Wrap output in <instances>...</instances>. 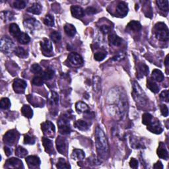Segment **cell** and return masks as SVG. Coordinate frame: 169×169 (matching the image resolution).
I'll use <instances>...</instances> for the list:
<instances>
[{
    "instance_id": "1",
    "label": "cell",
    "mask_w": 169,
    "mask_h": 169,
    "mask_svg": "<svg viewBox=\"0 0 169 169\" xmlns=\"http://www.w3.org/2000/svg\"><path fill=\"white\" fill-rule=\"evenodd\" d=\"M95 144L97 150L100 157H104L109 153V143L104 133L99 126L96 128L94 132Z\"/></svg>"
},
{
    "instance_id": "2",
    "label": "cell",
    "mask_w": 169,
    "mask_h": 169,
    "mask_svg": "<svg viewBox=\"0 0 169 169\" xmlns=\"http://www.w3.org/2000/svg\"><path fill=\"white\" fill-rule=\"evenodd\" d=\"M132 95L133 99L136 101V103L140 106H145L147 104L148 99L146 97L144 91L139 85V84L134 81L133 83V91Z\"/></svg>"
},
{
    "instance_id": "3",
    "label": "cell",
    "mask_w": 169,
    "mask_h": 169,
    "mask_svg": "<svg viewBox=\"0 0 169 169\" xmlns=\"http://www.w3.org/2000/svg\"><path fill=\"white\" fill-rule=\"evenodd\" d=\"M155 33L157 39L161 41H168L169 38L168 29L165 23L159 22L155 25Z\"/></svg>"
},
{
    "instance_id": "4",
    "label": "cell",
    "mask_w": 169,
    "mask_h": 169,
    "mask_svg": "<svg viewBox=\"0 0 169 169\" xmlns=\"http://www.w3.org/2000/svg\"><path fill=\"white\" fill-rule=\"evenodd\" d=\"M0 48L4 54H9L14 49V43L8 36H3L1 39Z\"/></svg>"
},
{
    "instance_id": "5",
    "label": "cell",
    "mask_w": 169,
    "mask_h": 169,
    "mask_svg": "<svg viewBox=\"0 0 169 169\" xmlns=\"http://www.w3.org/2000/svg\"><path fill=\"white\" fill-rule=\"evenodd\" d=\"M19 138V132L15 130V129H11V130L8 131L3 136V142L6 143L8 145H13L17 141Z\"/></svg>"
},
{
    "instance_id": "6",
    "label": "cell",
    "mask_w": 169,
    "mask_h": 169,
    "mask_svg": "<svg viewBox=\"0 0 169 169\" xmlns=\"http://www.w3.org/2000/svg\"><path fill=\"white\" fill-rule=\"evenodd\" d=\"M147 128L149 131L152 133L156 134H160L162 132V128L161 126L159 120L155 118H152V119L148 122L147 125Z\"/></svg>"
},
{
    "instance_id": "7",
    "label": "cell",
    "mask_w": 169,
    "mask_h": 169,
    "mask_svg": "<svg viewBox=\"0 0 169 169\" xmlns=\"http://www.w3.org/2000/svg\"><path fill=\"white\" fill-rule=\"evenodd\" d=\"M58 126L61 133L65 135L69 134L71 132V128L68 119L65 116L60 118V119L58 121Z\"/></svg>"
},
{
    "instance_id": "8",
    "label": "cell",
    "mask_w": 169,
    "mask_h": 169,
    "mask_svg": "<svg viewBox=\"0 0 169 169\" xmlns=\"http://www.w3.org/2000/svg\"><path fill=\"white\" fill-rule=\"evenodd\" d=\"M41 129L45 136L53 137L55 133L56 128L54 125L50 121H46L41 124Z\"/></svg>"
},
{
    "instance_id": "9",
    "label": "cell",
    "mask_w": 169,
    "mask_h": 169,
    "mask_svg": "<svg viewBox=\"0 0 169 169\" xmlns=\"http://www.w3.org/2000/svg\"><path fill=\"white\" fill-rule=\"evenodd\" d=\"M56 148H57V150L58 151L59 153L62 155H65L67 150V143L66 139L63 137L59 136L56 139Z\"/></svg>"
},
{
    "instance_id": "10",
    "label": "cell",
    "mask_w": 169,
    "mask_h": 169,
    "mask_svg": "<svg viewBox=\"0 0 169 169\" xmlns=\"http://www.w3.org/2000/svg\"><path fill=\"white\" fill-rule=\"evenodd\" d=\"M27 83L25 81L20 80V79H16L14 80L13 87L15 93H23L27 87Z\"/></svg>"
},
{
    "instance_id": "11",
    "label": "cell",
    "mask_w": 169,
    "mask_h": 169,
    "mask_svg": "<svg viewBox=\"0 0 169 169\" xmlns=\"http://www.w3.org/2000/svg\"><path fill=\"white\" fill-rule=\"evenodd\" d=\"M5 168H23L22 161L19 159L17 158H11L9 159L5 162Z\"/></svg>"
},
{
    "instance_id": "12",
    "label": "cell",
    "mask_w": 169,
    "mask_h": 169,
    "mask_svg": "<svg viewBox=\"0 0 169 169\" xmlns=\"http://www.w3.org/2000/svg\"><path fill=\"white\" fill-rule=\"evenodd\" d=\"M24 25L26 29L32 31L34 30L38 29L41 27V24L37 20L34 18L27 19L24 21Z\"/></svg>"
},
{
    "instance_id": "13",
    "label": "cell",
    "mask_w": 169,
    "mask_h": 169,
    "mask_svg": "<svg viewBox=\"0 0 169 169\" xmlns=\"http://www.w3.org/2000/svg\"><path fill=\"white\" fill-rule=\"evenodd\" d=\"M26 162L30 168H39L41 165V160L37 156L31 155L27 157L26 158Z\"/></svg>"
},
{
    "instance_id": "14",
    "label": "cell",
    "mask_w": 169,
    "mask_h": 169,
    "mask_svg": "<svg viewBox=\"0 0 169 169\" xmlns=\"http://www.w3.org/2000/svg\"><path fill=\"white\" fill-rule=\"evenodd\" d=\"M68 60L71 64L74 65H81L83 62V58L80 54L76 52H72L68 56Z\"/></svg>"
},
{
    "instance_id": "15",
    "label": "cell",
    "mask_w": 169,
    "mask_h": 169,
    "mask_svg": "<svg viewBox=\"0 0 169 169\" xmlns=\"http://www.w3.org/2000/svg\"><path fill=\"white\" fill-rule=\"evenodd\" d=\"M116 13L120 17H125L128 13V5L125 2H120L116 6Z\"/></svg>"
},
{
    "instance_id": "16",
    "label": "cell",
    "mask_w": 169,
    "mask_h": 169,
    "mask_svg": "<svg viewBox=\"0 0 169 169\" xmlns=\"http://www.w3.org/2000/svg\"><path fill=\"white\" fill-rule=\"evenodd\" d=\"M42 144L46 153L49 154H52L54 153L53 143L51 140L47 138H42Z\"/></svg>"
},
{
    "instance_id": "17",
    "label": "cell",
    "mask_w": 169,
    "mask_h": 169,
    "mask_svg": "<svg viewBox=\"0 0 169 169\" xmlns=\"http://www.w3.org/2000/svg\"><path fill=\"white\" fill-rule=\"evenodd\" d=\"M157 155L159 156V158L167 160L168 158V153L167 149L165 147V145L163 143L161 142L159 146L157 149Z\"/></svg>"
},
{
    "instance_id": "18",
    "label": "cell",
    "mask_w": 169,
    "mask_h": 169,
    "mask_svg": "<svg viewBox=\"0 0 169 169\" xmlns=\"http://www.w3.org/2000/svg\"><path fill=\"white\" fill-rule=\"evenodd\" d=\"M71 12L72 15L75 18H81L84 16V11L80 6H77V5H75V6H72L71 7Z\"/></svg>"
},
{
    "instance_id": "19",
    "label": "cell",
    "mask_w": 169,
    "mask_h": 169,
    "mask_svg": "<svg viewBox=\"0 0 169 169\" xmlns=\"http://www.w3.org/2000/svg\"><path fill=\"white\" fill-rule=\"evenodd\" d=\"M41 46L44 52L46 53H50L52 52V43L47 38H44L41 42Z\"/></svg>"
},
{
    "instance_id": "20",
    "label": "cell",
    "mask_w": 169,
    "mask_h": 169,
    "mask_svg": "<svg viewBox=\"0 0 169 169\" xmlns=\"http://www.w3.org/2000/svg\"><path fill=\"white\" fill-rule=\"evenodd\" d=\"M147 87L149 90H151V91L154 93H157L159 91V87L158 86V84L156 83L155 80H153L152 78L147 79Z\"/></svg>"
},
{
    "instance_id": "21",
    "label": "cell",
    "mask_w": 169,
    "mask_h": 169,
    "mask_svg": "<svg viewBox=\"0 0 169 169\" xmlns=\"http://www.w3.org/2000/svg\"><path fill=\"white\" fill-rule=\"evenodd\" d=\"M109 41L110 44L114 46H119L122 44V38L117 36L116 34H110L109 36Z\"/></svg>"
},
{
    "instance_id": "22",
    "label": "cell",
    "mask_w": 169,
    "mask_h": 169,
    "mask_svg": "<svg viewBox=\"0 0 169 169\" xmlns=\"http://www.w3.org/2000/svg\"><path fill=\"white\" fill-rule=\"evenodd\" d=\"M71 157H72V158L75 160L82 161L84 159V153L81 149H75L74 151H73V153L71 155Z\"/></svg>"
},
{
    "instance_id": "23",
    "label": "cell",
    "mask_w": 169,
    "mask_h": 169,
    "mask_svg": "<svg viewBox=\"0 0 169 169\" xmlns=\"http://www.w3.org/2000/svg\"><path fill=\"white\" fill-rule=\"evenodd\" d=\"M152 79L157 82H161L164 80L165 77L161 70L155 69L152 72Z\"/></svg>"
},
{
    "instance_id": "24",
    "label": "cell",
    "mask_w": 169,
    "mask_h": 169,
    "mask_svg": "<svg viewBox=\"0 0 169 169\" xmlns=\"http://www.w3.org/2000/svg\"><path fill=\"white\" fill-rule=\"evenodd\" d=\"M127 28L130 31H135V32H138L141 29H142V25H141L140 22L138 21H132L131 22H129L128 23Z\"/></svg>"
},
{
    "instance_id": "25",
    "label": "cell",
    "mask_w": 169,
    "mask_h": 169,
    "mask_svg": "<svg viewBox=\"0 0 169 169\" xmlns=\"http://www.w3.org/2000/svg\"><path fill=\"white\" fill-rule=\"evenodd\" d=\"M138 75H142L141 77L143 76L147 75L149 74V67L143 63H140L138 65Z\"/></svg>"
},
{
    "instance_id": "26",
    "label": "cell",
    "mask_w": 169,
    "mask_h": 169,
    "mask_svg": "<svg viewBox=\"0 0 169 169\" xmlns=\"http://www.w3.org/2000/svg\"><path fill=\"white\" fill-rule=\"evenodd\" d=\"M64 31H65V32L66 33V35L70 37L74 36L75 35L76 32H77L75 27L73 25L69 24V23H67L65 25Z\"/></svg>"
},
{
    "instance_id": "27",
    "label": "cell",
    "mask_w": 169,
    "mask_h": 169,
    "mask_svg": "<svg viewBox=\"0 0 169 169\" xmlns=\"http://www.w3.org/2000/svg\"><path fill=\"white\" fill-rule=\"evenodd\" d=\"M27 11L29 13L35 14V15H39L42 12V6L41 4L38 3H34L31 7L27 9Z\"/></svg>"
},
{
    "instance_id": "28",
    "label": "cell",
    "mask_w": 169,
    "mask_h": 169,
    "mask_svg": "<svg viewBox=\"0 0 169 169\" xmlns=\"http://www.w3.org/2000/svg\"><path fill=\"white\" fill-rule=\"evenodd\" d=\"M21 113L27 118H32L33 116V111L29 105H24L22 107Z\"/></svg>"
},
{
    "instance_id": "29",
    "label": "cell",
    "mask_w": 169,
    "mask_h": 169,
    "mask_svg": "<svg viewBox=\"0 0 169 169\" xmlns=\"http://www.w3.org/2000/svg\"><path fill=\"white\" fill-rule=\"evenodd\" d=\"M9 32L13 36L17 38L21 32L17 25L15 23H12L9 26Z\"/></svg>"
},
{
    "instance_id": "30",
    "label": "cell",
    "mask_w": 169,
    "mask_h": 169,
    "mask_svg": "<svg viewBox=\"0 0 169 169\" xmlns=\"http://www.w3.org/2000/svg\"><path fill=\"white\" fill-rule=\"evenodd\" d=\"M74 126L76 128L81 131H86L89 129L88 123L82 120H79L74 123Z\"/></svg>"
},
{
    "instance_id": "31",
    "label": "cell",
    "mask_w": 169,
    "mask_h": 169,
    "mask_svg": "<svg viewBox=\"0 0 169 169\" xmlns=\"http://www.w3.org/2000/svg\"><path fill=\"white\" fill-rule=\"evenodd\" d=\"M18 42L21 44H27L29 43L31 41V38L25 32H21L20 35L17 38Z\"/></svg>"
},
{
    "instance_id": "32",
    "label": "cell",
    "mask_w": 169,
    "mask_h": 169,
    "mask_svg": "<svg viewBox=\"0 0 169 169\" xmlns=\"http://www.w3.org/2000/svg\"><path fill=\"white\" fill-rule=\"evenodd\" d=\"M75 109L79 113L86 112L89 111V106L85 103L83 102H77L75 104Z\"/></svg>"
},
{
    "instance_id": "33",
    "label": "cell",
    "mask_w": 169,
    "mask_h": 169,
    "mask_svg": "<svg viewBox=\"0 0 169 169\" xmlns=\"http://www.w3.org/2000/svg\"><path fill=\"white\" fill-rule=\"evenodd\" d=\"M101 81L100 78L99 76H94L93 80V89L94 91L96 93H99L101 87Z\"/></svg>"
},
{
    "instance_id": "34",
    "label": "cell",
    "mask_w": 169,
    "mask_h": 169,
    "mask_svg": "<svg viewBox=\"0 0 169 169\" xmlns=\"http://www.w3.org/2000/svg\"><path fill=\"white\" fill-rule=\"evenodd\" d=\"M42 75L45 81L50 80H52L53 77L54 76V71L51 68H47L42 73Z\"/></svg>"
},
{
    "instance_id": "35",
    "label": "cell",
    "mask_w": 169,
    "mask_h": 169,
    "mask_svg": "<svg viewBox=\"0 0 169 169\" xmlns=\"http://www.w3.org/2000/svg\"><path fill=\"white\" fill-rule=\"evenodd\" d=\"M157 4L158 5L159 8L163 11L168 12V1L167 0H157Z\"/></svg>"
},
{
    "instance_id": "36",
    "label": "cell",
    "mask_w": 169,
    "mask_h": 169,
    "mask_svg": "<svg viewBox=\"0 0 169 169\" xmlns=\"http://www.w3.org/2000/svg\"><path fill=\"white\" fill-rule=\"evenodd\" d=\"M28 154V151L21 146H18L15 149V155L20 158H24Z\"/></svg>"
},
{
    "instance_id": "37",
    "label": "cell",
    "mask_w": 169,
    "mask_h": 169,
    "mask_svg": "<svg viewBox=\"0 0 169 169\" xmlns=\"http://www.w3.org/2000/svg\"><path fill=\"white\" fill-rule=\"evenodd\" d=\"M44 81H45V80H44V79L43 78L42 74H41V75L39 74L37 76L33 78V80L32 81V83L35 86H41L44 84Z\"/></svg>"
},
{
    "instance_id": "38",
    "label": "cell",
    "mask_w": 169,
    "mask_h": 169,
    "mask_svg": "<svg viewBox=\"0 0 169 169\" xmlns=\"http://www.w3.org/2000/svg\"><path fill=\"white\" fill-rule=\"evenodd\" d=\"M15 55L17 56L18 57L21 58H26L28 55L26 50L21 47H17L15 49Z\"/></svg>"
},
{
    "instance_id": "39",
    "label": "cell",
    "mask_w": 169,
    "mask_h": 169,
    "mask_svg": "<svg viewBox=\"0 0 169 169\" xmlns=\"http://www.w3.org/2000/svg\"><path fill=\"white\" fill-rule=\"evenodd\" d=\"M44 23L48 27H53L54 25V17L51 15H46L43 20Z\"/></svg>"
},
{
    "instance_id": "40",
    "label": "cell",
    "mask_w": 169,
    "mask_h": 169,
    "mask_svg": "<svg viewBox=\"0 0 169 169\" xmlns=\"http://www.w3.org/2000/svg\"><path fill=\"white\" fill-rule=\"evenodd\" d=\"M11 102L8 98H3L1 100V103H0V107L3 110H7L11 107Z\"/></svg>"
},
{
    "instance_id": "41",
    "label": "cell",
    "mask_w": 169,
    "mask_h": 169,
    "mask_svg": "<svg viewBox=\"0 0 169 169\" xmlns=\"http://www.w3.org/2000/svg\"><path fill=\"white\" fill-rule=\"evenodd\" d=\"M50 38H51V40L54 42L55 43H58L61 41V35L60 33L58 31H52L50 34Z\"/></svg>"
},
{
    "instance_id": "42",
    "label": "cell",
    "mask_w": 169,
    "mask_h": 169,
    "mask_svg": "<svg viewBox=\"0 0 169 169\" xmlns=\"http://www.w3.org/2000/svg\"><path fill=\"white\" fill-rule=\"evenodd\" d=\"M57 167L58 168H70V165L63 158H60L57 163Z\"/></svg>"
},
{
    "instance_id": "43",
    "label": "cell",
    "mask_w": 169,
    "mask_h": 169,
    "mask_svg": "<svg viewBox=\"0 0 169 169\" xmlns=\"http://www.w3.org/2000/svg\"><path fill=\"white\" fill-rule=\"evenodd\" d=\"M58 101H59V97H58V94L56 93V92H52L51 97H50V100H49L50 104H51L52 106L56 105V104H58Z\"/></svg>"
},
{
    "instance_id": "44",
    "label": "cell",
    "mask_w": 169,
    "mask_h": 169,
    "mask_svg": "<svg viewBox=\"0 0 169 169\" xmlns=\"http://www.w3.org/2000/svg\"><path fill=\"white\" fill-rule=\"evenodd\" d=\"M26 4L27 2L25 1H22V0H17V1L13 2V7L16 9H21L26 7Z\"/></svg>"
},
{
    "instance_id": "45",
    "label": "cell",
    "mask_w": 169,
    "mask_h": 169,
    "mask_svg": "<svg viewBox=\"0 0 169 169\" xmlns=\"http://www.w3.org/2000/svg\"><path fill=\"white\" fill-rule=\"evenodd\" d=\"M24 143L25 144L33 145L35 143V138L30 136L29 134H25L24 136Z\"/></svg>"
},
{
    "instance_id": "46",
    "label": "cell",
    "mask_w": 169,
    "mask_h": 169,
    "mask_svg": "<svg viewBox=\"0 0 169 169\" xmlns=\"http://www.w3.org/2000/svg\"><path fill=\"white\" fill-rule=\"evenodd\" d=\"M106 55H107L106 52H99L95 53V54L94 56V58L95 60H97L98 61H103L105 58Z\"/></svg>"
},
{
    "instance_id": "47",
    "label": "cell",
    "mask_w": 169,
    "mask_h": 169,
    "mask_svg": "<svg viewBox=\"0 0 169 169\" xmlns=\"http://www.w3.org/2000/svg\"><path fill=\"white\" fill-rule=\"evenodd\" d=\"M31 72L33 73V74H41V73L42 72V68L38 64H35L32 65V66L31 67Z\"/></svg>"
},
{
    "instance_id": "48",
    "label": "cell",
    "mask_w": 169,
    "mask_h": 169,
    "mask_svg": "<svg viewBox=\"0 0 169 169\" xmlns=\"http://www.w3.org/2000/svg\"><path fill=\"white\" fill-rule=\"evenodd\" d=\"M153 117V116L149 113H145L142 116V123L144 125H147Z\"/></svg>"
},
{
    "instance_id": "49",
    "label": "cell",
    "mask_w": 169,
    "mask_h": 169,
    "mask_svg": "<svg viewBox=\"0 0 169 169\" xmlns=\"http://www.w3.org/2000/svg\"><path fill=\"white\" fill-rule=\"evenodd\" d=\"M160 98L162 100L165 101L167 103H168L169 100V93L168 90H165L160 94Z\"/></svg>"
},
{
    "instance_id": "50",
    "label": "cell",
    "mask_w": 169,
    "mask_h": 169,
    "mask_svg": "<svg viewBox=\"0 0 169 169\" xmlns=\"http://www.w3.org/2000/svg\"><path fill=\"white\" fill-rule=\"evenodd\" d=\"M161 112L162 115L164 117H167L168 115V107L165 104L161 105Z\"/></svg>"
},
{
    "instance_id": "51",
    "label": "cell",
    "mask_w": 169,
    "mask_h": 169,
    "mask_svg": "<svg viewBox=\"0 0 169 169\" xmlns=\"http://www.w3.org/2000/svg\"><path fill=\"white\" fill-rule=\"evenodd\" d=\"M2 17H5V21H6V22H8L10 20H12L13 16L12 15L10 12H8V11H6V12H3L2 13Z\"/></svg>"
},
{
    "instance_id": "52",
    "label": "cell",
    "mask_w": 169,
    "mask_h": 169,
    "mask_svg": "<svg viewBox=\"0 0 169 169\" xmlns=\"http://www.w3.org/2000/svg\"><path fill=\"white\" fill-rule=\"evenodd\" d=\"M129 166L132 168H137L138 167V161L137 159L132 158L129 161Z\"/></svg>"
},
{
    "instance_id": "53",
    "label": "cell",
    "mask_w": 169,
    "mask_h": 169,
    "mask_svg": "<svg viewBox=\"0 0 169 169\" xmlns=\"http://www.w3.org/2000/svg\"><path fill=\"white\" fill-rule=\"evenodd\" d=\"M85 11L88 15H93V14L97 13V9H96L93 7H89L87 8Z\"/></svg>"
},
{
    "instance_id": "54",
    "label": "cell",
    "mask_w": 169,
    "mask_h": 169,
    "mask_svg": "<svg viewBox=\"0 0 169 169\" xmlns=\"http://www.w3.org/2000/svg\"><path fill=\"white\" fill-rule=\"evenodd\" d=\"M100 30H101V31H102L103 33L107 34L110 31V27L109 26H107V25H103L102 27H100Z\"/></svg>"
},
{
    "instance_id": "55",
    "label": "cell",
    "mask_w": 169,
    "mask_h": 169,
    "mask_svg": "<svg viewBox=\"0 0 169 169\" xmlns=\"http://www.w3.org/2000/svg\"><path fill=\"white\" fill-rule=\"evenodd\" d=\"M124 54L122 53H120L117 54L116 56H115L114 57L112 58V60L113 61H120L121 60H122L123 58H124Z\"/></svg>"
},
{
    "instance_id": "56",
    "label": "cell",
    "mask_w": 169,
    "mask_h": 169,
    "mask_svg": "<svg viewBox=\"0 0 169 169\" xmlns=\"http://www.w3.org/2000/svg\"><path fill=\"white\" fill-rule=\"evenodd\" d=\"M153 168H157V169H162V168H163V165H162V162H161V161H157L156 163H155V164L154 165V166H153Z\"/></svg>"
},
{
    "instance_id": "57",
    "label": "cell",
    "mask_w": 169,
    "mask_h": 169,
    "mask_svg": "<svg viewBox=\"0 0 169 169\" xmlns=\"http://www.w3.org/2000/svg\"><path fill=\"white\" fill-rule=\"evenodd\" d=\"M4 150H5V153H6V155L7 156H10L11 155V153H12V151H11V149L8 147H4Z\"/></svg>"
},
{
    "instance_id": "58",
    "label": "cell",
    "mask_w": 169,
    "mask_h": 169,
    "mask_svg": "<svg viewBox=\"0 0 169 169\" xmlns=\"http://www.w3.org/2000/svg\"><path fill=\"white\" fill-rule=\"evenodd\" d=\"M165 65L167 67V68H168V55L167 56L165 61Z\"/></svg>"
}]
</instances>
